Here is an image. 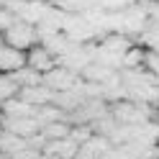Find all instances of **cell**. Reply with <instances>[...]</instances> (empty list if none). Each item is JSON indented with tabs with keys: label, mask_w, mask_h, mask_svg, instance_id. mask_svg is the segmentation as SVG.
<instances>
[{
	"label": "cell",
	"mask_w": 159,
	"mask_h": 159,
	"mask_svg": "<svg viewBox=\"0 0 159 159\" xmlns=\"http://www.w3.org/2000/svg\"><path fill=\"white\" fill-rule=\"evenodd\" d=\"M16 95H18V85L8 75H0V105L5 100H11V98H16Z\"/></svg>",
	"instance_id": "cell-15"
},
{
	"label": "cell",
	"mask_w": 159,
	"mask_h": 159,
	"mask_svg": "<svg viewBox=\"0 0 159 159\" xmlns=\"http://www.w3.org/2000/svg\"><path fill=\"white\" fill-rule=\"evenodd\" d=\"M41 82H44L52 93H67V90H72V87H77L80 82H82V77L57 64L52 72H46V75L41 77Z\"/></svg>",
	"instance_id": "cell-2"
},
{
	"label": "cell",
	"mask_w": 159,
	"mask_h": 159,
	"mask_svg": "<svg viewBox=\"0 0 159 159\" xmlns=\"http://www.w3.org/2000/svg\"><path fill=\"white\" fill-rule=\"evenodd\" d=\"M46 8H49L46 0H28V3H23V5H21V11H18V16H16V18H18V21H23V23L36 26V23L44 18Z\"/></svg>",
	"instance_id": "cell-7"
},
{
	"label": "cell",
	"mask_w": 159,
	"mask_h": 159,
	"mask_svg": "<svg viewBox=\"0 0 159 159\" xmlns=\"http://www.w3.org/2000/svg\"><path fill=\"white\" fill-rule=\"evenodd\" d=\"M69 126L67 121H54V123H46V126H41V134L44 139H46V144L49 141H62V139H69Z\"/></svg>",
	"instance_id": "cell-11"
},
{
	"label": "cell",
	"mask_w": 159,
	"mask_h": 159,
	"mask_svg": "<svg viewBox=\"0 0 159 159\" xmlns=\"http://www.w3.org/2000/svg\"><path fill=\"white\" fill-rule=\"evenodd\" d=\"M34 113H36V108L23 103L21 98H11V100H5L3 105H0V116L3 118H28Z\"/></svg>",
	"instance_id": "cell-8"
},
{
	"label": "cell",
	"mask_w": 159,
	"mask_h": 159,
	"mask_svg": "<svg viewBox=\"0 0 159 159\" xmlns=\"http://www.w3.org/2000/svg\"><path fill=\"white\" fill-rule=\"evenodd\" d=\"M36 159H59V157H54V154H44V152H41V154H39Z\"/></svg>",
	"instance_id": "cell-18"
},
{
	"label": "cell",
	"mask_w": 159,
	"mask_h": 159,
	"mask_svg": "<svg viewBox=\"0 0 159 159\" xmlns=\"http://www.w3.org/2000/svg\"><path fill=\"white\" fill-rule=\"evenodd\" d=\"M0 128L13 134V136H21V139H31L34 134L41 131V126L36 123L34 116H28V118H3V126Z\"/></svg>",
	"instance_id": "cell-4"
},
{
	"label": "cell",
	"mask_w": 159,
	"mask_h": 159,
	"mask_svg": "<svg viewBox=\"0 0 159 159\" xmlns=\"http://www.w3.org/2000/svg\"><path fill=\"white\" fill-rule=\"evenodd\" d=\"M13 80V82L18 85V90L21 87H36V85H41V75L39 72H34L31 67H21L18 72H13V75H8Z\"/></svg>",
	"instance_id": "cell-12"
},
{
	"label": "cell",
	"mask_w": 159,
	"mask_h": 159,
	"mask_svg": "<svg viewBox=\"0 0 159 159\" xmlns=\"http://www.w3.org/2000/svg\"><path fill=\"white\" fill-rule=\"evenodd\" d=\"M26 146H28L26 139L13 136V134H8V131H3V128H0V154H5L8 159H11L16 152H21V149H26Z\"/></svg>",
	"instance_id": "cell-10"
},
{
	"label": "cell",
	"mask_w": 159,
	"mask_h": 159,
	"mask_svg": "<svg viewBox=\"0 0 159 159\" xmlns=\"http://www.w3.org/2000/svg\"><path fill=\"white\" fill-rule=\"evenodd\" d=\"M13 23H16V16H13V13H8L5 8L0 5V34H3L5 28H11Z\"/></svg>",
	"instance_id": "cell-16"
},
{
	"label": "cell",
	"mask_w": 159,
	"mask_h": 159,
	"mask_svg": "<svg viewBox=\"0 0 159 159\" xmlns=\"http://www.w3.org/2000/svg\"><path fill=\"white\" fill-rule=\"evenodd\" d=\"M16 98H21V100H23V103H28L31 108H41V105H52L54 93H52V90H49V87L41 82V85H36V87H21Z\"/></svg>",
	"instance_id": "cell-5"
},
{
	"label": "cell",
	"mask_w": 159,
	"mask_h": 159,
	"mask_svg": "<svg viewBox=\"0 0 159 159\" xmlns=\"http://www.w3.org/2000/svg\"><path fill=\"white\" fill-rule=\"evenodd\" d=\"M131 46H134V41H131L128 36H123V34H108V36L100 39V49L113 52V54H121V57H123Z\"/></svg>",
	"instance_id": "cell-9"
},
{
	"label": "cell",
	"mask_w": 159,
	"mask_h": 159,
	"mask_svg": "<svg viewBox=\"0 0 159 159\" xmlns=\"http://www.w3.org/2000/svg\"><path fill=\"white\" fill-rule=\"evenodd\" d=\"M21 67H26V52H18L11 46H0V75H13Z\"/></svg>",
	"instance_id": "cell-6"
},
{
	"label": "cell",
	"mask_w": 159,
	"mask_h": 159,
	"mask_svg": "<svg viewBox=\"0 0 159 159\" xmlns=\"http://www.w3.org/2000/svg\"><path fill=\"white\" fill-rule=\"evenodd\" d=\"M3 44L5 46H11V49H18V52H28L31 46L39 44V34H36V26L31 23H23V21H18L16 18V23L11 28H5L3 34Z\"/></svg>",
	"instance_id": "cell-1"
},
{
	"label": "cell",
	"mask_w": 159,
	"mask_h": 159,
	"mask_svg": "<svg viewBox=\"0 0 159 159\" xmlns=\"http://www.w3.org/2000/svg\"><path fill=\"white\" fill-rule=\"evenodd\" d=\"M26 67H31L34 72H39V75L44 77L46 72H52V69L57 67V57L49 54L41 44H36V46H31L26 52Z\"/></svg>",
	"instance_id": "cell-3"
},
{
	"label": "cell",
	"mask_w": 159,
	"mask_h": 159,
	"mask_svg": "<svg viewBox=\"0 0 159 159\" xmlns=\"http://www.w3.org/2000/svg\"><path fill=\"white\" fill-rule=\"evenodd\" d=\"M95 134H93V128H90V123H75L72 128H69V139L77 144V146H82V144H87L93 139Z\"/></svg>",
	"instance_id": "cell-14"
},
{
	"label": "cell",
	"mask_w": 159,
	"mask_h": 159,
	"mask_svg": "<svg viewBox=\"0 0 159 159\" xmlns=\"http://www.w3.org/2000/svg\"><path fill=\"white\" fill-rule=\"evenodd\" d=\"M144 54H146L144 46H131V49L123 54L121 69H141V67H144Z\"/></svg>",
	"instance_id": "cell-13"
},
{
	"label": "cell",
	"mask_w": 159,
	"mask_h": 159,
	"mask_svg": "<svg viewBox=\"0 0 159 159\" xmlns=\"http://www.w3.org/2000/svg\"><path fill=\"white\" fill-rule=\"evenodd\" d=\"M41 152H36V149H31V146H26V149H21V152H16L11 159H36Z\"/></svg>",
	"instance_id": "cell-17"
},
{
	"label": "cell",
	"mask_w": 159,
	"mask_h": 159,
	"mask_svg": "<svg viewBox=\"0 0 159 159\" xmlns=\"http://www.w3.org/2000/svg\"><path fill=\"white\" fill-rule=\"evenodd\" d=\"M0 5H3V0H0Z\"/></svg>",
	"instance_id": "cell-19"
}]
</instances>
